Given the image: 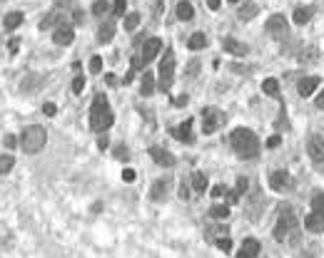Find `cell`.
I'll list each match as a JSON object with an SVG mask.
<instances>
[{
    "label": "cell",
    "mask_w": 324,
    "mask_h": 258,
    "mask_svg": "<svg viewBox=\"0 0 324 258\" xmlns=\"http://www.w3.org/2000/svg\"><path fill=\"white\" fill-rule=\"evenodd\" d=\"M269 186H272L274 191H289V189H292V176H289L287 171H274V174L269 176Z\"/></svg>",
    "instance_id": "12"
},
{
    "label": "cell",
    "mask_w": 324,
    "mask_h": 258,
    "mask_svg": "<svg viewBox=\"0 0 324 258\" xmlns=\"http://www.w3.org/2000/svg\"><path fill=\"white\" fill-rule=\"evenodd\" d=\"M187 196H190V186H187V184H182V186H180V199H182V201H187Z\"/></svg>",
    "instance_id": "44"
},
{
    "label": "cell",
    "mask_w": 324,
    "mask_h": 258,
    "mask_svg": "<svg viewBox=\"0 0 324 258\" xmlns=\"http://www.w3.org/2000/svg\"><path fill=\"white\" fill-rule=\"evenodd\" d=\"M107 144H110V142H107V137H100V139H97V147H100V149H105Z\"/></svg>",
    "instance_id": "50"
},
{
    "label": "cell",
    "mask_w": 324,
    "mask_h": 258,
    "mask_svg": "<svg viewBox=\"0 0 324 258\" xmlns=\"http://www.w3.org/2000/svg\"><path fill=\"white\" fill-rule=\"evenodd\" d=\"M112 109L107 104V97L105 95H97L92 100V107H90V129L92 132H107L112 127Z\"/></svg>",
    "instance_id": "2"
},
{
    "label": "cell",
    "mask_w": 324,
    "mask_h": 258,
    "mask_svg": "<svg viewBox=\"0 0 324 258\" xmlns=\"http://www.w3.org/2000/svg\"><path fill=\"white\" fill-rule=\"evenodd\" d=\"M312 15H314V10H312V8H297L292 18H294V23H297V25H304V23H309V20H312Z\"/></svg>",
    "instance_id": "24"
},
{
    "label": "cell",
    "mask_w": 324,
    "mask_h": 258,
    "mask_svg": "<svg viewBox=\"0 0 324 258\" xmlns=\"http://www.w3.org/2000/svg\"><path fill=\"white\" fill-rule=\"evenodd\" d=\"M210 216H212V218H227V216H230V206L215 204V206L210 208Z\"/></svg>",
    "instance_id": "30"
},
{
    "label": "cell",
    "mask_w": 324,
    "mask_h": 258,
    "mask_svg": "<svg viewBox=\"0 0 324 258\" xmlns=\"http://www.w3.org/2000/svg\"><path fill=\"white\" fill-rule=\"evenodd\" d=\"M107 8H110V0H95V5H92V15H105L107 13Z\"/></svg>",
    "instance_id": "33"
},
{
    "label": "cell",
    "mask_w": 324,
    "mask_h": 258,
    "mask_svg": "<svg viewBox=\"0 0 324 258\" xmlns=\"http://www.w3.org/2000/svg\"><path fill=\"white\" fill-rule=\"evenodd\" d=\"M18 43H20L18 38H13V40H10V52H13V55L18 52Z\"/></svg>",
    "instance_id": "48"
},
{
    "label": "cell",
    "mask_w": 324,
    "mask_h": 258,
    "mask_svg": "<svg viewBox=\"0 0 324 258\" xmlns=\"http://www.w3.org/2000/svg\"><path fill=\"white\" fill-rule=\"evenodd\" d=\"M160 50H162V40H160V38H150V40H145L142 52H140L142 62H145V65H147V62H152V60L160 55Z\"/></svg>",
    "instance_id": "9"
},
{
    "label": "cell",
    "mask_w": 324,
    "mask_h": 258,
    "mask_svg": "<svg viewBox=\"0 0 324 258\" xmlns=\"http://www.w3.org/2000/svg\"><path fill=\"white\" fill-rule=\"evenodd\" d=\"M222 124H225V114L217 107H205L202 109V132L205 134H215Z\"/></svg>",
    "instance_id": "6"
},
{
    "label": "cell",
    "mask_w": 324,
    "mask_h": 258,
    "mask_svg": "<svg viewBox=\"0 0 324 258\" xmlns=\"http://www.w3.org/2000/svg\"><path fill=\"white\" fill-rule=\"evenodd\" d=\"M307 154H309V159L314 161V164H322L324 161V139L322 137H309V142H307Z\"/></svg>",
    "instance_id": "8"
},
{
    "label": "cell",
    "mask_w": 324,
    "mask_h": 258,
    "mask_svg": "<svg viewBox=\"0 0 324 258\" xmlns=\"http://www.w3.org/2000/svg\"><path fill=\"white\" fill-rule=\"evenodd\" d=\"M317 87H319V77L309 75V77H302V80H299V85H297V92H299L302 97H309V95H312Z\"/></svg>",
    "instance_id": "16"
},
{
    "label": "cell",
    "mask_w": 324,
    "mask_h": 258,
    "mask_svg": "<svg viewBox=\"0 0 324 258\" xmlns=\"http://www.w3.org/2000/svg\"><path fill=\"white\" fill-rule=\"evenodd\" d=\"M23 20H25V15H23V13H18V10H15V13H8V15H5V30H8V33L18 30Z\"/></svg>",
    "instance_id": "21"
},
{
    "label": "cell",
    "mask_w": 324,
    "mask_h": 258,
    "mask_svg": "<svg viewBox=\"0 0 324 258\" xmlns=\"http://www.w3.org/2000/svg\"><path fill=\"white\" fill-rule=\"evenodd\" d=\"M125 8H127V0H115V5H112L115 18H122V15H125Z\"/></svg>",
    "instance_id": "36"
},
{
    "label": "cell",
    "mask_w": 324,
    "mask_h": 258,
    "mask_svg": "<svg viewBox=\"0 0 324 258\" xmlns=\"http://www.w3.org/2000/svg\"><path fill=\"white\" fill-rule=\"evenodd\" d=\"M97 38H100V43H102V45H105V43H110V40L115 38V23H105V25H100Z\"/></svg>",
    "instance_id": "22"
},
{
    "label": "cell",
    "mask_w": 324,
    "mask_h": 258,
    "mask_svg": "<svg viewBox=\"0 0 324 258\" xmlns=\"http://www.w3.org/2000/svg\"><path fill=\"white\" fill-rule=\"evenodd\" d=\"M230 3H237V0H230Z\"/></svg>",
    "instance_id": "54"
},
{
    "label": "cell",
    "mask_w": 324,
    "mask_h": 258,
    "mask_svg": "<svg viewBox=\"0 0 324 258\" xmlns=\"http://www.w3.org/2000/svg\"><path fill=\"white\" fill-rule=\"evenodd\" d=\"M279 142H282V139L274 134V137H269V139H267V147H269V149H274V147H279Z\"/></svg>",
    "instance_id": "42"
},
{
    "label": "cell",
    "mask_w": 324,
    "mask_h": 258,
    "mask_svg": "<svg viewBox=\"0 0 324 258\" xmlns=\"http://www.w3.org/2000/svg\"><path fill=\"white\" fill-rule=\"evenodd\" d=\"M15 144H18V139H15L13 134H8V137H5V147H10V149H13Z\"/></svg>",
    "instance_id": "46"
},
{
    "label": "cell",
    "mask_w": 324,
    "mask_h": 258,
    "mask_svg": "<svg viewBox=\"0 0 324 258\" xmlns=\"http://www.w3.org/2000/svg\"><path fill=\"white\" fill-rule=\"evenodd\" d=\"M297 228V216H294V211L292 208H284L282 213H279V218H277V226H274V238L277 241H284L292 231Z\"/></svg>",
    "instance_id": "5"
},
{
    "label": "cell",
    "mask_w": 324,
    "mask_h": 258,
    "mask_svg": "<svg viewBox=\"0 0 324 258\" xmlns=\"http://www.w3.org/2000/svg\"><path fill=\"white\" fill-rule=\"evenodd\" d=\"M257 256H259V241L257 238H244L237 258H257Z\"/></svg>",
    "instance_id": "15"
},
{
    "label": "cell",
    "mask_w": 324,
    "mask_h": 258,
    "mask_svg": "<svg viewBox=\"0 0 324 258\" xmlns=\"http://www.w3.org/2000/svg\"><path fill=\"white\" fill-rule=\"evenodd\" d=\"M222 48H225V52L237 55V57H244V55H247V45L240 43V40H235V38H225V40H222Z\"/></svg>",
    "instance_id": "14"
},
{
    "label": "cell",
    "mask_w": 324,
    "mask_h": 258,
    "mask_svg": "<svg viewBox=\"0 0 324 258\" xmlns=\"http://www.w3.org/2000/svg\"><path fill=\"white\" fill-rule=\"evenodd\" d=\"M317 107L324 109V92H319V97H317Z\"/></svg>",
    "instance_id": "52"
},
{
    "label": "cell",
    "mask_w": 324,
    "mask_h": 258,
    "mask_svg": "<svg viewBox=\"0 0 324 258\" xmlns=\"http://www.w3.org/2000/svg\"><path fill=\"white\" fill-rule=\"evenodd\" d=\"M105 80H107V85H110V87H112V85H117V82H115V75H107Z\"/></svg>",
    "instance_id": "53"
},
{
    "label": "cell",
    "mask_w": 324,
    "mask_h": 258,
    "mask_svg": "<svg viewBox=\"0 0 324 258\" xmlns=\"http://www.w3.org/2000/svg\"><path fill=\"white\" fill-rule=\"evenodd\" d=\"M122 181H135V171H132V169H125V171H122Z\"/></svg>",
    "instance_id": "43"
},
{
    "label": "cell",
    "mask_w": 324,
    "mask_h": 258,
    "mask_svg": "<svg viewBox=\"0 0 324 258\" xmlns=\"http://www.w3.org/2000/svg\"><path fill=\"white\" fill-rule=\"evenodd\" d=\"M45 142H48V132H45V127H40V124H30V127H25L23 134H20V147H23L25 154H38V152L45 147Z\"/></svg>",
    "instance_id": "3"
},
{
    "label": "cell",
    "mask_w": 324,
    "mask_h": 258,
    "mask_svg": "<svg viewBox=\"0 0 324 258\" xmlns=\"http://www.w3.org/2000/svg\"><path fill=\"white\" fill-rule=\"evenodd\" d=\"M207 5H210V10H220L222 0H207Z\"/></svg>",
    "instance_id": "45"
},
{
    "label": "cell",
    "mask_w": 324,
    "mask_h": 258,
    "mask_svg": "<svg viewBox=\"0 0 324 258\" xmlns=\"http://www.w3.org/2000/svg\"><path fill=\"white\" fill-rule=\"evenodd\" d=\"M267 33L272 38H277V40H284L287 38V20H284V15H272L267 20Z\"/></svg>",
    "instance_id": "7"
},
{
    "label": "cell",
    "mask_w": 324,
    "mask_h": 258,
    "mask_svg": "<svg viewBox=\"0 0 324 258\" xmlns=\"http://www.w3.org/2000/svg\"><path fill=\"white\" fill-rule=\"evenodd\" d=\"M222 194H225V186H215V189H212V196H215V199L222 196Z\"/></svg>",
    "instance_id": "49"
},
{
    "label": "cell",
    "mask_w": 324,
    "mask_h": 258,
    "mask_svg": "<svg viewBox=\"0 0 324 258\" xmlns=\"http://www.w3.org/2000/svg\"><path fill=\"white\" fill-rule=\"evenodd\" d=\"M140 92H142L145 97L155 92V77H152L150 72H145V75H142V87H140Z\"/></svg>",
    "instance_id": "28"
},
{
    "label": "cell",
    "mask_w": 324,
    "mask_h": 258,
    "mask_svg": "<svg viewBox=\"0 0 324 258\" xmlns=\"http://www.w3.org/2000/svg\"><path fill=\"white\" fill-rule=\"evenodd\" d=\"M262 92L269 95V97H277V95H279V82H277L274 77H267V80L262 82Z\"/></svg>",
    "instance_id": "25"
},
{
    "label": "cell",
    "mask_w": 324,
    "mask_h": 258,
    "mask_svg": "<svg viewBox=\"0 0 324 258\" xmlns=\"http://www.w3.org/2000/svg\"><path fill=\"white\" fill-rule=\"evenodd\" d=\"M170 186H172V179H157L150 189V199L152 201H165L167 194H170Z\"/></svg>",
    "instance_id": "10"
},
{
    "label": "cell",
    "mask_w": 324,
    "mask_h": 258,
    "mask_svg": "<svg viewBox=\"0 0 324 258\" xmlns=\"http://www.w3.org/2000/svg\"><path fill=\"white\" fill-rule=\"evenodd\" d=\"M195 10H192V3H187V0H180L177 3V18L180 20H192Z\"/></svg>",
    "instance_id": "23"
},
{
    "label": "cell",
    "mask_w": 324,
    "mask_h": 258,
    "mask_svg": "<svg viewBox=\"0 0 324 258\" xmlns=\"http://www.w3.org/2000/svg\"><path fill=\"white\" fill-rule=\"evenodd\" d=\"M130 62H132V70H140V67H142V65H145V62H142V57H140V55H135V57H132V60H130Z\"/></svg>",
    "instance_id": "41"
},
{
    "label": "cell",
    "mask_w": 324,
    "mask_h": 258,
    "mask_svg": "<svg viewBox=\"0 0 324 258\" xmlns=\"http://www.w3.org/2000/svg\"><path fill=\"white\" fill-rule=\"evenodd\" d=\"M43 112H45L48 117H55V112H58V107H55L53 102H48V104H43Z\"/></svg>",
    "instance_id": "40"
},
{
    "label": "cell",
    "mask_w": 324,
    "mask_h": 258,
    "mask_svg": "<svg viewBox=\"0 0 324 258\" xmlns=\"http://www.w3.org/2000/svg\"><path fill=\"white\" fill-rule=\"evenodd\" d=\"M207 45V38H205V33H195L190 40H187V48L190 50H202Z\"/></svg>",
    "instance_id": "26"
},
{
    "label": "cell",
    "mask_w": 324,
    "mask_h": 258,
    "mask_svg": "<svg viewBox=\"0 0 324 258\" xmlns=\"http://www.w3.org/2000/svg\"><path fill=\"white\" fill-rule=\"evenodd\" d=\"M140 25V15L137 13H127L125 15V30H135Z\"/></svg>",
    "instance_id": "34"
},
{
    "label": "cell",
    "mask_w": 324,
    "mask_h": 258,
    "mask_svg": "<svg viewBox=\"0 0 324 258\" xmlns=\"http://www.w3.org/2000/svg\"><path fill=\"white\" fill-rule=\"evenodd\" d=\"M312 211L319 213V216H324V194H314L312 196Z\"/></svg>",
    "instance_id": "31"
},
{
    "label": "cell",
    "mask_w": 324,
    "mask_h": 258,
    "mask_svg": "<svg viewBox=\"0 0 324 258\" xmlns=\"http://www.w3.org/2000/svg\"><path fill=\"white\" fill-rule=\"evenodd\" d=\"M73 40H75V30H73V25H60V28L53 30V43H55V45L68 48Z\"/></svg>",
    "instance_id": "11"
},
{
    "label": "cell",
    "mask_w": 324,
    "mask_h": 258,
    "mask_svg": "<svg viewBox=\"0 0 324 258\" xmlns=\"http://www.w3.org/2000/svg\"><path fill=\"white\" fill-rule=\"evenodd\" d=\"M185 104H187V95H182V97L175 100V107H185Z\"/></svg>",
    "instance_id": "47"
},
{
    "label": "cell",
    "mask_w": 324,
    "mask_h": 258,
    "mask_svg": "<svg viewBox=\"0 0 324 258\" xmlns=\"http://www.w3.org/2000/svg\"><path fill=\"white\" fill-rule=\"evenodd\" d=\"M257 13H259V5H257V3H247V5H242V8L237 10V18L244 20V23H249Z\"/></svg>",
    "instance_id": "20"
},
{
    "label": "cell",
    "mask_w": 324,
    "mask_h": 258,
    "mask_svg": "<svg viewBox=\"0 0 324 258\" xmlns=\"http://www.w3.org/2000/svg\"><path fill=\"white\" fill-rule=\"evenodd\" d=\"M150 156H152L155 164H160V166H175V156H172L167 149H162V147H152V149H150Z\"/></svg>",
    "instance_id": "13"
},
{
    "label": "cell",
    "mask_w": 324,
    "mask_h": 258,
    "mask_svg": "<svg viewBox=\"0 0 324 258\" xmlns=\"http://www.w3.org/2000/svg\"><path fill=\"white\" fill-rule=\"evenodd\" d=\"M304 228L312 231V233H322V231H324V216H319V213L312 211V213L304 218Z\"/></svg>",
    "instance_id": "19"
},
{
    "label": "cell",
    "mask_w": 324,
    "mask_h": 258,
    "mask_svg": "<svg viewBox=\"0 0 324 258\" xmlns=\"http://www.w3.org/2000/svg\"><path fill=\"white\" fill-rule=\"evenodd\" d=\"M172 82H175V52L167 48L165 57H162V62H160V90L170 92Z\"/></svg>",
    "instance_id": "4"
},
{
    "label": "cell",
    "mask_w": 324,
    "mask_h": 258,
    "mask_svg": "<svg viewBox=\"0 0 324 258\" xmlns=\"http://www.w3.org/2000/svg\"><path fill=\"white\" fill-rule=\"evenodd\" d=\"M217 248L225 251V253H230V251H232V241H230L227 236H220V238H217Z\"/></svg>",
    "instance_id": "37"
},
{
    "label": "cell",
    "mask_w": 324,
    "mask_h": 258,
    "mask_svg": "<svg viewBox=\"0 0 324 258\" xmlns=\"http://www.w3.org/2000/svg\"><path fill=\"white\" fill-rule=\"evenodd\" d=\"M200 72V60H190V67H187V77H195Z\"/></svg>",
    "instance_id": "38"
},
{
    "label": "cell",
    "mask_w": 324,
    "mask_h": 258,
    "mask_svg": "<svg viewBox=\"0 0 324 258\" xmlns=\"http://www.w3.org/2000/svg\"><path fill=\"white\" fill-rule=\"evenodd\" d=\"M90 72H92V75H100V72H102V57H100V55H95V57L90 60Z\"/></svg>",
    "instance_id": "35"
},
{
    "label": "cell",
    "mask_w": 324,
    "mask_h": 258,
    "mask_svg": "<svg viewBox=\"0 0 324 258\" xmlns=\"http://www.w3.org/2000/svg\"><path fill=\"white\" fill-rule=\"evenodd\" d=\"M82 87H85V77H75V80H73V92H75V95H80V92H82Z\"/></svg>",
    "instance_id": "39"
},
{
    "label": "cell",
    "mask_w": 324,
    "mask_h": 258,
    "mask_svg": "<svg viewBox=\"0 0 324 258\" xmlns=\"http://www.w3.org/2000/svg\"><path fill=\"white\" fill-rule=\"evenodd\" d=\"M230 142H232V149L237 152V156H242V159H254L259 154V139H257V134L252 129L237 127L232 132Z\"/></svg>",
    "instance_id": "1"
},
{
    "label": "cell",
    "mask_w": 324,
    "mask_h": 258,
    "mask_svg": "<svg viewBox=\"0 0 324 258\" xmlns=\"http://www.w3.org/2000/svg\"><path fill=\"white\" fill-rule=\"evenodd\" d=\"M115 154L122 159V156H127V149H125V147H117V149H115Z\"/></svg>",
    "instance_id": "51"
},
{
    "label": "cell",
    "mask_w": 324,
    "mask_h": 258,
    "mask_svg": "<svg viewBox=\"0 0 324 258\" xmlns=\"http://www.w3.org/2000/svg\"><path fill=\"white\" fill-rule=\"evenodd\" d=\"M317 55H319V50H317V48H307V50H302V52H299V62L309 65V62H314V60H317Z\"/></svg>",
    "instance_id": "29"
},
{
    "label": "cell",
    "mask_w": 324,
    "mask_h": 258,
    "mask_svg": "<svg viewBox=\"0 0 324 258\" xmlns=\"http://www.w3.org/2000/svg\"><path fill=\"white\" fill-rule=\"evenodd\" d=\"M13 166H15V159H13V156H8V154H5V156H0V176L8 174Z\"/></svg>",
    "instance_id": "32"
},
{
    "label": "cell",
    "mask_w": 324,
    "mask_h": 258,
    "mask_svg": "<svg viewBox=\"0 0 324 258\" xmlns=\"http://www.w3.org/2000/svg\"><path fill=\"white\" fill-rule=\"evenodd\" d=\"M172 134L180 139V142H185V144H192L195 142V137H192V119H185L177 129H172Z\"/></svg>",
    "instance_id": "17"
},
{
    "label": "cell",
    "mask_w": 324,
    "mask_h": 258,
    "mask_svg": "<svg viewBox=\"0 0 324 258\" xmlns=\"http://www.w3.org/2000/svg\"><path fill=\"white\" fill-rule=\"evenodd\" d=\"M192 186H195L197 194H205V189H207V176H205L202 171H195V174H192Z\"/></svg>",
    "instance_id": "27"
},
{
    "label": "cell",
    "mask_w": 324,
    "mask_h": 258,
    "mask_svg": "<svg viewBox=\"0 0 324 258\" xmlns=\"http://www.w3.org/2000/svg\"><path fill=\"white\" fill-rule=\"evenodd\" d=\"M247 186H249V181H247L244 176H240V179H237V186H235L232 191H225V196H227V201H230V204H237V201L242 199V194L247 191Z\"/></svg>",
    "instance_id": "18"
}]
</instances>
